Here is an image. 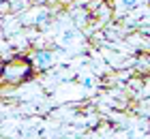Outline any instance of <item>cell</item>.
<instances>
[{"label":"cell","instance_id":"obj_3","mask_svg":"<svg viewBox=\"0 0 150 139\" xmlns=\"http://www.w3.org/2000/svg\"><path fill=\"white\" fill-rule=\"evenodd\" d=\"M120 2H122V6H129V9H131V6L137 4V0H120Z\"/></svg>","mask_w":150,"mask_h":139},{"label":"cell","instance_id":"obj_1","mask_svg":"<svg viewBox=\"0 0 150 139\" xmlns=\"http://www.w3.org/2000/svg\"><path fill=\"white\" fill-rule=\"evenodd\" d=\"M32 75V64L26 58H15L11 62H6L0 71V79L6 83H19L24 79H28Z\"/></svg>","mask_w":150,"mask_h":139},{"label":"cell","instance_id":"obj_2","mask_svg":"<svg viewBox=\"0 0 150 139\" xmlns=\"http://www.w3.org/2000/svg\"><path fill=\"white\" fill-rule=\"evenodd\" d=\"M35 62H37L39 68H47L52 64V54L50 52H37L35 54Z\"/></svg>","mask_w":150,"mask_h":139}]
</instances>
